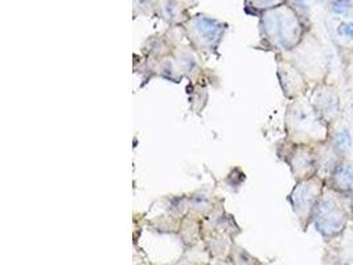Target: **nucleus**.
<instances>
[{
    "label": "nucleus",
    "mask_w": 353,
    "mask_h": 265,
    "mask_svg": "<svg viewBox=\"0 0 353 265\" xmlns=\"http://www.w3.org/2000/svg\"><path fill=\"white\" fill-rule=\"evenodd\" d=\"M259 27L265 47L276 55L289 53L307 35V24L288 3L263 12Z\"/></svg>",
    "instance_id": "obj_1"
},
{
    "label": "nucleus",
    "mask_w": 353,
    "mask_h": 265,
    "mask_svg": "<svg viewBox=\"0 0 353 265\" xmlns=\"http://www.w3.org/2000/svg\"><path fill=\"white\" fill-rule=\"evenodd\" d=\"M286 139L299 145H319L328 141L330 125L321 118L307 96L290 99L285 112Z\"/></svg>",
    "instance_id": "obj_2"
},
{
    "label": "nucleus",
    "mask_w": 353,
    "mask_h": 265,
    "mask_svg": "<svg viewBox=\"0 0 353 265\" xmlns=\"http://www.w3.org/2000/svg\"><path fill=\"white\" fill-rule=\"evenodd\" d=\"M353 220V193H340L327 186L323 190L312 224L325 242L344 231Z\"/></svg>",
    "instance_id": "obj_3"
},
{
    "label": "nucleus",
    "mask_w": 353,
    "mask_h": 265,
    "mask_svg": "<svg viewBox=\"0 0 353 265\" xmlns=\"http://www.w3.org/2000/svg\"><path fill=\"white\" fill-rule=\"evenodd\" d=\"M283 56L303 73L311 86L327 81L331 72V60L324 46L315 36L307 33L298 47Z\"/></svg>",
    "instance_id": "obj_4"
},
{
    "label": "nucleus",
    "mask_w": 353,
    "mask_h": 265,
    "mask_svg": "<svg viewBox=\"0 0 353 265\" xmlns=\"http://www.w3.org/2000/svg\"><path fill=\"white\" fill-rule=\"evenodd\" d=\"M324 187L325 181L318 175H314L303 181H298L290 193L288 200L303 231L312 224Z\"/></svg>",
    "instance_id": "obj_5"
},
{
    "label": "nucleus",
    "mask_w": 353,
    "mask_h": 265,
    "mask_svg": "<svg viewBox=\"0 0 353 265\" xmlns=\"http://www.w3.org/2000/svg\"><path fill=\"white\" fill-rule=\"evenodd\" d=\"M278 155L289 165L296 182L311 178L318 173L315 146L292 144L286 139L278 150Z\"/></svg>",
    "instance_id": "obj_6"
},
{
    "label": "nucleus",
    "mask_w": 353,
    "mask_h": 265,
    "mask_svg": "<svg viewBox=\"0 0 353 265\" xmlns=\"http://www.w3.org/2000/svg\"><path fill=\"white\" fill-rule=\"evenodd\" d=\"M307 97L330 126H332L339 119L343 118L340 90L336 84L328 81L316 84L311 88Z\"/></svg>",
    "instance_id": "obj_7"
},
{
    "label": "nucleus",
    "mask_w": 353,
    "mask_h": 265,
    "mask_svg": "<svg viewBox=\"0 0 353 265\" xmlns=\"http://www.w3.org/2000/svg\"><path fill=\"white\" fill-rule=\"evenodd\" d=\"M276 75L283 96L288 99L307 96L312 88L303 73L283 55H276Z\"/></svg>",
    "instance_id": "obj_8"
},
{
    "label": "nucleus",
    "mask_w": 353,
    "mask_h": 265,
    "mask_svg": "<svg viewBox=\"0 0 353 265\" xmlns=\"http://www.w3.org/2000/svg\"><path fill=\"white\" fill-rule=\"evenodd\" d=\"M324 265H353V226L327 242L323 256Z\"/></svg>",
    "instance_id": "obj_9"
},
{
    "label": "nucleus",
    "mask_w": 353,
    "mask_h": 265,
    "mask_svg": "<svg viewBox=\"0 0 353 265\" xmlns=\"http://www.w3.org/2000/svg\"><path fill=\"white\" fill-rule=\"evenodd\" d=\"M315 153H316V164H318V173L316 175L321 177V179L327 181L336 166L341 162L343 157L337 154L336 150L330 144V141L321 142L319 145H315Z\"/></svg>",
    "instance_id": "obj_10"
},
{
    "label": "nucleus",
    "mask_w": 353,
    "mask_h": 265,
    "mask_svg": "<svg viewBox=\"0 0 353 265\" xmlns=\"http://www.w3.org/2000/svg\"><path fill=\"white\" fill-rule=\"evenodd\" d=\"M325 184L340 193H353V162L350 157L341 159Z\"/></svg>",
    "instance_id": "obj_11"
},
{
    "label": "nucleus",
    "mask_w": 353,
    "mask_h": 265,
    "mask_svg": "<svg viewBox=\"0 0 353 265\" xmlns=\"http://www.w3.org/2000/svg\"><path fill=\"white\" fill-rule=\"evenodd\" d=\"M190 40H192L193 46L199 50H214L220 41V28L204 23L196 24L190 32Z\"/></svg>",
    "instance_id": "obj_12"
},
{
    "label": "nucleus",
    "mask_w": 353,
    "mask_h": 265,
    "mask_svg": "<svg viewBox=\"0 0 353 265\" xmlns=\"http://www.w3.org/2000/svg\"><path fill=\"white\" fill-rule=\"evenodd\" d=\"M330 144L336 150L337 154L343 158L350 157V153L353 146V137L347 124L341 119H339L336 124L330 126Z\"/></svg>",
    "instance_id": "obj_13"
},
{
    "label": "nucleus",
    "mask_w": 353,
    "mask_h": 265,
    "mask_svg": "<svg viewBox=\"0 0 353 265\" xmlns=\"http://www.w3.org/2000/svg\"><path fill=\"white\" fill-rule=\"evenodd\" d=\"M179 235L181 237L183 244L187 248L199 244L203 240V228H201V219L192 214H187L180 222Z\"/></svg>",
    "instance_id": "obj_14"
},
{
    "label": "nucleus",
    "mask_w": 353,
    "mask_h": 265,
    "mask_svg": "<svg viewBox=\"0 0 353 265\" xmlns=\"http://www.w3.org/2000/svg\"><path fill=\"white\" fill-rule=\"evenodd\" d=\"M212 206V197L204 191H199L190 198V214L203 219L213 210Z\"/></svg>",
    "instance_id": "obj_15"
},
{
    "label": "nucleus",
    "mask_w": 353,
    "mask_h": 265,
    "mask_svg": "<svg viewBox=\"0 0 353 265\" xmlns=\"http://www.w3.org/2000/svg\"><path fill=\"white\" fill-rule=\"evenodd\" d=\"M229 260L233 265H262L257 257H254L252 253H249L245 248L240 247L239 244L233 243Z\"/></svg>",
    "instance_id": "obj_16"
},
{
    "label": "nucleus",
    "mask_w": 353,
    "mask_h": 265,
    "mask_svg": "<svg viewBox=\"0 0 353 265\" xmlns=\"http://www.w3.org/2000/svg\"><path fill=\"white\" fill-rule=\"evenodd\" d=\"M353 11V0H331L330 12L339 19L351 17Z\"/></svg>",
    "instance_id": "obj_17"
},
{
    "label": "nucleus",
    "mask_w": 353,
    "mask_h": 265,
    "mask_svg": "<svg viewBox=\"0 0 353 265\" xmlns=\"http://www.w3.org/2000/svg\"><path fill=\"white\" fill-rule=\"evenodd\" d=\"M336 36L343 44L353 46V21L340 19L337 23Z\"/></svg>",
    "instance_id": "obj_18"
},
{
    "label": "nucleus",
    "mask_w": 353,
    "mask_h": 265,
    "mask_svg": "<svg viewBox=\"0 0 353 265\" xmlns=\"http://www.w3.org/2000/svg\"><path fill=\"white\" fill-rule=\"evenodd\" d=\"M288 0H246L248 7L253 8L257 12H266L269 10H273L275 7H279L282 4H286Z\"/></svg>",
    "instance_id": "obj_19"
},
{
    "label": "nucleus",
    "mask_w": 353,
    "mask_h": 265,
    "mask_svg": "<svg viewBox=\"0 0 353 265\" xmlns=\"http://www.w3.org/2000/svg\"><path fill=\"white\" fill-rule=\"evenodd\" d=\"M167 265H193L192 263H191V260L188 259V257H185V256H183V257H180L179 260H176L175 263H171V264H167Z\"/></svg>",
    "instance_id": "obj_20"
},
{
    "label": "nucleus",
    "mask_w": 353,
    "mask_h": 265,
    "mask_svg": "<svg viewBox=\"0 0 353 265\" xmlns=\"http://www.w3.org/2000/svg\"><path fill=\"white\" fill-rule=\"evenodd\" d=\"M209 265H233L230 263V260H212Z\"/></svg>",
    "instance_id": "obj_21"
},
{
    "label": "nucleus",
    "mask_w": 353,
    "mask_h": 265,
    "mask_svg": "<svg viewBox=\"0 0 353 265\" xmlns=\"http://www.w3.org/2000/svg\"><path fill=\"white\" fill-rule=\"evenodd\" d=\"M137 265H154L151 264V263H147V262H142V263H138Z\"/></svg>",
    "instance_id": "obj_22"
},
{
    "label": "nucleus",
    "mask_w": 353,
    "mask_h": 265,
    "mask_svg": "<svg viewBox=\"0 0 353 265\" xmlns=\"http://www.w3.org/2000/svg\"><path fill=\"white\" fill-rule=\"evenodd\" d=\"M318 1H331V0H318Z\"/></svg>",
    "instance_id": "obj_23"
}]
</instances>
